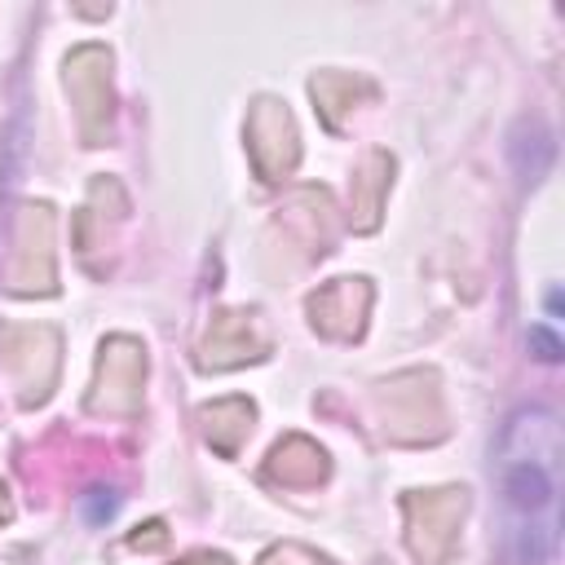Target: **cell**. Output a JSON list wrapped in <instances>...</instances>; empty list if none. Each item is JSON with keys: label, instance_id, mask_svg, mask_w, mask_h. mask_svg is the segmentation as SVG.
<instances>
[{"label": "cell", "instance_id": "6da1fadb", "mask_svg": "<svg viewBox=\"0 0 565 565\" xmlns=\"http://www.w3.org/2000/svg\"><path fill=\"white\" fill-rule=\"evenodd\" d=\"M499 499L508 552L516 565H543L556 547V503H561V428L543 406L516 411L503 433Z\"/></svg>", "mask_w": 565, "mask_h": 565}, {"label": "cell", "instance_id": "7a4b0ae2", "mask_svg": "<svg viewBox=\"0 0 565 565\" xmlns=\"http://www.w3.org/2000/svg\"><path fill=\"white\" fill-rule=\"evenodd\" d=\"M468 499L463 490H433V494H411L406 499V516H411V547L424 565H437L459 530Z\"/></svg>", "mask_w": 565, "mask_h": 565}, {"label": "cell", "instance_id": "3957f363", "mask_svg": "<svg viewBox=\"0 0 565 565\" xmlns=\"http://www.w3.org/2000/svg\"><path fill=\"white\" fill-rule=\"evenodd\" d=\"M247 146H252V159H256L265 181H278L282 172L296 168V124H291V115L274 97H260L252 106Z\"/></svg>", "mask_w": 565, "mask_h": 565}, {"label": "cell", "instance_id": "277c9868", "mask_svg": "<svg viewBox=\"0 0 565 565\" xmlns=\"http://www.w3.org/2000/svg\"><path fill=\"white\" fill-rule=\"evenodd\" d=\"M141 371H146V358L132 340H106L102 366H97V393L88 397V406L93 411H137Z\"/></svg>", "mask_w": 565, "mask_h": 565}, {"label": "cell", "instance_id": "5b68a950", "mask_svg": "<svg viewBox=\"0 0 565 565\" xmlns=\"http://www.w3.org/2000/svg\"><path fill=\"white\" fill-rule=\"evenodd\" d=\"M106 66H110V57H106V49H97V44H84V49H75V53L66 57V84H71V93L79 97V124H84L88 137H102V128H106V119H110Z\"/></svg>", "mask_w": 565, "mask_h": 565}, {"label": "cell", "instance_id": "8992f818", "mask_svg": "<svg viewBox=\"0 0 565 565\" xmlns=\"http://www.w3.org/2000/svg\"><path fill=\"white\" fill-rule=\"evenodd\" d=\"M371 291L362 278H340L331 282L327 291H318L309 300V313H313V327L327 331V335H358L362 331V309H366Z\"/></svg>", "mask_w": 565, "mask_h": 565}, {"label": "cell", "instance_id": "52a82bcc", "mask_svg": "<svg viewBox=\"0 0 565 565\" xmlns=\"http://www.w3.org/2000/svg\"><path fill=\"white\" fill-rule=\"evenodd\" d=\"M260 353H265V340H256V335H252V322H247L243 313H221V318L212 322L207 340H203L199 362H203V366L225 371V366L252 362V358H260Z\"/></svg>", "mask_w": 565, "mask_h": 565}, {"label": "cell", "instance_id": "ba28073f", "mask_svg": "<svg viewBox=\"0 0 565 565\" xmlns=\"http://www.w3.org/2000/svg\"><path fill=\"white\" fill-rule=\"evenodd\" d=\"M269 472H274L278 481H287V486H313V481H322V472H327V455H322L313 441H305V437H287V441L269 455Z\"/></svg>", "mask_w": 565, "mask_h": 565}, {"label": "cell", "instance_id": "9c48e42d", "mask_svg": "<svg viewBox=\"0 0 565 565\" xmlns=\"http://www.w3.org/2000/svg\"><path fill=\"white\" fill-rule=\"evenodd\" d=\"M243 415H252V402H243V397H225V402H216V406H203L207 441H212L221 455H234L238 441L247 437V424H252V419H243Z\"/></svg>", "mask_w": 565, "mask_h": 565}, {"label": "cell", "instance_id": "30bf717a", "mask_svg": "<svg viewBox=\"0 0 565 565\" xmlns=\"http://www.w3.org/2000/svg\"><path fill=\"white\" fill-rule=\"evenodd\" d=\"M309 88H313V97H318V106H322V115H327V124H331V128H335V110H344V102H349L353 93H371V84H366V79L335 75V71L313 75V79H309Z\"/></svg>", "mask_w": 565, "mask_h": 565}, {"label": "cell", "instance_id": "8fae6325", "mask_svg": "<svg viewBox=\"0 0 565 565\" xmlns=\"http://www.w3.org/2000/svg\"><path fill=\"white\" fill-rule=\"evenodd\" d=\"M530 344H534V349H543L539 358H547V362H556V358H561V340H556L552 331H543V327H534V331H530Z\"/></svg>", "mask_w": 565, "mask_h": 565}, {"label": "cell", "instance_id": "7c38bea8", "mask_svg": "<svg viewBox=\"0 0 565 565\" xmlns=\"http://www.w3.org/2000/svg\"><path fill=\"white\" fill-rule=\"evenodd\" d=\"M146 530H150V534H132V547H159V543H163V525H159V521H150Z\"/></svg>", "mask_w": 565, "mask_h": 565}, {"label": "cell", "instance_id": "4fadbf2b", "mask_svg": "<svg viewBox=\"0 0 565 565\" xmlns=\"http://www.w3.org/2000/svg\"><path fill=\"white\" fill-rule=\"evenodd\" d=\"M181 565H230V556H212V552H194L190 561H181Z\"/></svg>", "mask_w": 565, "mask_h": 565}]
</instances>
